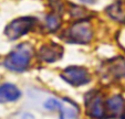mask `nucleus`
Masks as SVG:
<instances>
[{"instance_id":"10","label":"nucleus","mask_w":125,"mask_h":119,"mask_svg":"<svg viewBox=\"0 0 125 119\" xmlns=\"http://www.w3.org/2000/svg\"><path fill=\"white\" fill-rule=\"evenodd\" d=\"M47 26L49 27L50 30H57L60 26V20L57 16H49L47 18Z\"/></svg>"},{"instance_id":"11","label":"nucleus","mask_w":125,"mask_h":119,"mask_svg":"<svg viewBox=\"0 0 125 119\" xmlns=\"http://www.w3.org/2000/svg\"><path fill=\"white\" fill-rule=\"evenodd\" d=\"M44 106H45V108L49 110H57V109H60L61 101H57L54 98H50V99H48L44 103Z\"/></svg>"},{"instance_id":"3","label":"nucleus","mask_w":125,"mask_h":119,"mask_svg":"<svg viewBox=\"0 0 125 119\" xmlns=\"http://www.w3.org/2000/svg\"><path fill=\"white\" fill-rule=\"evenodd\" d=\"M61 77L65 81L66 83L74 86H80V85H84L89 82L90 76L89 73L85 68L79 67V66H71L68 67L63 73H62Z\"/></svg>"},{"instance_id":"13","label":"nucleus","mask_w":125,"mask_h":119,"mask_svg":"<svg viewBox=\"0 0 125 119\" xmlns=\"http://www.w3.org/2000/svg\"><path fill=\"white\" fill-rule=\"evenodd\" d=\"M123 119H125V112H124V116H123Z\"/></svg>"},{"instance_id":"6","label":"nucleus","mask_w":125,"mask_h":119,"mask_svg":"<svg viewBox=\"0 0 125 119\" xmlns=\"http://www.w3.org/2000/svg\"><path fill=\"white\" fill-rule=\"evenodd\" d=\"M20 91L19 88L13 84L10 83H5L0 85V103H9V101H14L20 97Z\"/></svg>"},{"instance_id":"7","label":"nucleus","mask_w":125,"mask_h":119,"mask_svg":"<svg viewBox=\"0 0 125 119\" xmlns=\"http://www.w3.org/2000/svg\"><path fill=\"white\" fill-rule=\"evenodd\" d=\"M60 111H61V119H78V107L75 104H73L69 99H63L61 101Z\"/></svg>"},{"instance_id":"2","label":"nucleus","mask_w":125,"mask_h":119,"mask_svg":"<svg viewBox=\"0 0 125 119\" xmlns=\"http://www.w3.org/2000/svg\"><path fill=\"white\" fill-rule=\"evenodd\" d=\"M34 26V20L31 18H20L10 22L6 28V35L10 40H16L21 35L26 34L32 27Z\"/></svg>"},{"instance_id":"5","label":"nucleus","mask_w":125,"mask_h":119,"mask_svg":"<svg viewBox=\"0 0 125 119\" xmlns=\"http://www.w3.org/2000/svg\"><path fill=\"white\" fill-rule=\"evenodd\" d=\"M87 115H90L92 118L95 119H103L105 117L106 108L101 96L94 95L93 97H90L87 104Z\"/></svg>"},{"instance_id":"9","label":"nucleus","mask_w":125,"mask_h":119,"mask_svg":"<svg viewBox=\"0 0 125 119\" xmlns=\"http://www.w3.org/2000/svg\"><path fill=\"white\" fill-rule=\"evenodd\" d=\"M60 54H61V50L58 47V45H52L51 47H43L42 52H41L43 60H45L48 62L58 60L60 57Z\"/></svg>"},{"instance_id":"12","label":"nucleus","mask_w":125,"mask_h":119,"mask_svg":"<svg viewBox=\"0 0 125 119\" xmlns=\"http://www.w3.org/2000/svg\"><path fill=\"white\" fill-rule=\"evenodd\" d=\"M83 2H86V3H93L94 2V0H82Z\"/></svg>"},{"instance_id":"1","label":"nucleus","mask_w":125,"mask_h":119,"mask_svg":"<svg viewBox=\"0 0 125 119\" xmlns=\"http://www.w3.org/2000/svg\"><path fill=\"white\" fill-rule=\"evenodd\" d=\"M31 60V47L27 44L17 46L5 60V66L13 72L27 70Z\"/></svg>"},{"instance_id":"8","label":"nucleus","mask_w":125,"mask_h":119,"mask_svg":"<svg viewBox=\"0 0 125 119\" xmlns=\"http://www.w3.org/2000/svg\"><path fill=\"white\" fill-rule=\"evenodd\" d=\"M123 107H124V101L121 96H113L105 103L106 114H110L111 116L120 115L123 111Z\"/></svg>"},{"instance_id":"4","label":"nucleus","mask_w":125,"mask_h":119,"mask_svg":"<svg viewBox=\"0 0 125 119\" xmlns=\"http://www.w3.org/2000/svg\"><path fill=\"white\" fill-rule=\"evenodd\" d=\"M92 37V30L87 22H79L74 24L70 30V37L72 41L79 43H85Z\"/></svg>"}]
</instances>
